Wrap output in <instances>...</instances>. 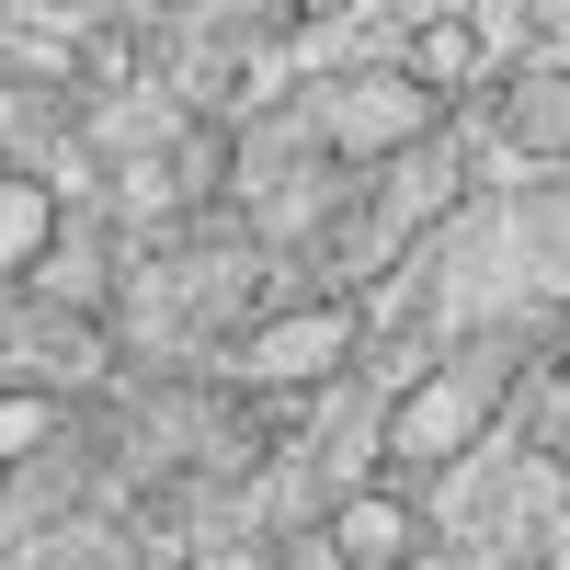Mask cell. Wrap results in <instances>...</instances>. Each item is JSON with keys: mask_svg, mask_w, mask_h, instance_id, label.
Returning a JSON list of instances; mask_svg holds the SVG:
<instances>
[{"mask_svg": "<svg viewBox=\"0 0 570 570\" xmlns=\"http://www.w3.org/2000/svg\"><path fill=\"white\" fill-rule=\"evenodd\" d=\"M434 126H445V104L411 69H343V80H320V149L354 160V171L434 149Z\"/></svg>", "mask_w": 570, "mask_h": 570, "instance_id": "cell-1", "label": "cell"}, {"mask_svg": "<svg viewBox=\"0 0 570 570\" xmlns=\"http://www.w3.org/2000/svg\"><path fill=\"white\" fill-rule=\"evenodd\" d=\"M491 389H502V354H468V365H422L411 389L389 400V422H376L389 468H456L468 445L491 434Z\"/></svg>", "mask_w": 570, "mask_h": 570, "instance_id": "cell-2", "label": "cell"}, {"mask_svg": "<svg viewBox=\"0 0 570 570\" xmlns=\"http://www.w3.org/2000/svg\"><path fill=\"white\" fill-rule=\"evenodd\" d=\"M354 308L343 297H308V308H274L252 343H240V376L252 389H331V376L354 365Z\"/></svg>", "mask_w": 570, "mask_h": 570, "instance_id": "cell-3", "label": "cell"}, {"mask_svg": "<svg viewBox=\"0 0 570 570\" xmlns=\"http://www.w3.org/2000/svg\"><path fill=\"white\" fill-rule=\"evenodd\" d=\"M331 559H343V570H411L422 559V502L376 491V480L331 491Z\"/></svg>", "mask_w": 570, "mask_h": 570, "instance_id": "cell-4", "label": "cell"}, {"mask_svg": "<svg viewBox=\"0 0 570 570\" xmlns=\"http://www.w3.org/2000/svg\"><path fill=\"white\" fill-rule=\"evenodd\" d=\"M502 149L513 160H570V69L559 58L502 80Z\"/></svg>", "mask_w": 570, "mask_h": 570, "instance_id": "cell-5", "label": "cell"}, {"mask_svg": "<svg viewBox=\"0 0 570 570\" xmlns=\"http://www.w3.org/2000/svg\"><path fill=\"white\" fill-rule=\"evenodd\" d=\"M46 252H58V183L46 171H0V285L35 274Z\"/></svg>", "mask_w": 570, "mask_h": 570, "instance_id": "cell-6", "label": "cell"}, {"mask_svg": "<svg viewBox=\"0 0 570 570\" xmlns=\"http://www.w3.org/2000/svg\"><path fill=\"white\" fill-rule=\"evenodd\" d=\"M480 58H491V23H480V12H434V23H422V46H411V80L445 104V91L480 69Z\"/></svg>", "mask_w": 570, "mask_h": 570, "instance_id": "cell-7", "label": "cell"}, {"mask_svg": "<svg viewBox=\"0 0 570 570\" xmlns=\"http://www.w3.org/2000/svg\"><path fill=\"white\" fill-rule=\"evenodd\" d=\"M35 445H58V400L46 389H0V468H23Z\"/></svg>", "mask_w": 570, "mask_h": 570, "instance_id": "cell-8", "label": "cell"}, {"mask_svg": "<svg viewBox=\"0 0 570 570\" xmlns=\"http://www.w3.org/2000/svg\"><path fill=\"white\" fill-rule=\"evenodd\" d=\"M195 570H285V559H274V548H206Z\"/></svg>", "mask_w": 570, "mask_h": 570, "instance_id": "cell-9", "label": "cell"}]
</instances>
